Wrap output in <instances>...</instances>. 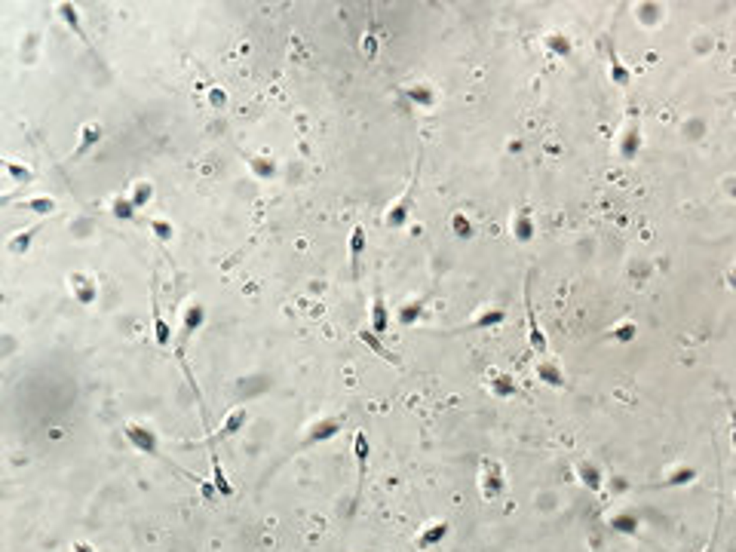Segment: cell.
Instances as JSON below:
<instances>
[{"label":"cell","mask_w":736,"mask_h":552,"mask_svg":"<svg viewBox=\"0 0 736 552\" xmlns=\"http://www.w3.org/2000/svg\"><path fill=\"white\" fill-rule=\"evenodd\" d=\"M363 49L368 52V58H374V56H378V41H374V34H365V41H363Z\"/></svg>","instance_id":"obj_38"},{"label":"cell","mask_w":736,"mask_h":552,"mask_svg":"<svg viewBox=\"0 0 736 552\" xmlns=\"http://www.w3.org/2000/svg\"><path fill=\"white\" fill-rule=\"evenodd\" d=\"M123 436L129 439V445H133L138 455L163 457V455H160V436H157L154 426H148V424H135V420H126V424H123Z\"/></svg>","instance_id":"obj_3"},{"label":"cell","mask_w":736,"mask_h":552,"mask_svg":"<svg viewBox=\"0 0 736 552\" xmlns=\"http://www.w3.org/2000/svg\"><path fill=\"white\" fill-rule=\"evenodd\" d=\"M341 430H344V417H341V414H325V417H317L313 424L304 426V436H301V442H298V451L317 448V445L328 442V439H334Z\"/></svg>","instance_id":"obj_2"},{"label":"cell","mask_w":736,"mask_h":552,"mask_svg":"<svg viewBox=\"0 0 736 552\" xmlns=\"http://www.w3.org/2000/svg\"><path fill=\"white\" fill-rule=\"evenodd\" d=\"M479 485H482V497H485V501H494V497H501V494H503L506 479H503V466H501V460H482Z\"/></svg>","instance_id":"obj_6"},{"label":"cell","mask_w":736,"mask_h":552,"mask_svg":"<svg viewBox=\"0 0 736 552\" xmlns=\"http://www.w3.org/2000/svg\"><path fill=\"white\" fill-rule=\"evenodd\" d=\"M3 169H6V179H10V184H19V187H28V184H34V172H31V166H22V163L12 160V157H6V160H3Z\"/></svg>","instance_id":"obj_26"},{"label":"cell","mask_w":736,"mask_h":552,"mask_svg":"<svg viewBox=\"0 0 736 552\" xmlns=\"http://www.w3.org/2000/svg\"><path fill=\"white\" fill-rule=\"evenodd\" d=\"M111 215H114L117 221H135L138 218V209H135V203L129 200V194H117V196H111Z\"/></svg>","instance_id":"obj_27"},{"label":"cell","mask_w":736,"mask_h":552,"mask_svg":"<svg viewBox=\"0 0 736 552\" xmlns=\"http://www.w3.org/2000/svg\"><path fill=\"white\" fill-rule=\"evenodd\" d=\"M150 328H154V344L160 347V350L172 347V325L163 317V307H160V301H157V288L150 292Z\"/></svg>","instance_id":"obj_10"},{"label":"cell","mask_w":736,"mask_h":552,"mask_svg":"<svg viewBox=\"0 0 736 552\" xmlns=\"http://www.w3.org/2000/svg\"><path fill=\"white\" fill-rule=\"evenodd\" d=\"M503 322H506V310L501 304H482L472 310V317L463 325L451 328V332H491V328L503 325Z\"/></svg>","instance_id":"obj_4"},{"label":"cell","mask_w":736,"mask_h":552,"mask_svg":"<svg viewBox=\"0 0 736 552\" xmlns=\"http://www.w3.org/2000/svg\"><path fill=\"white\" fill-rule=\"evenodd\" d=\"M641 150V123L639 117H626V123L620 126V135H617V157L623 163H632Z\"/></svg>","instance_id":"obj_5"},{"label":"cell","mask_w":736,"mask_h":552,"mask_svg":"<svg viewBox=\"0 0 736 552\" xmlns=\"http://www.w3.org/2000/svg\"><path fill=\"white\" fill-rule=\"evenodd\" d=\"M417 179H420V157H417V163H414V175H411L409 187H405V190H402V196H399V200H393V203H390V209L384 212V225H387V227L399 230V227L409 225L411 209H414V190H417Z\"/></svg>","instance_id":"obj_1"},{"label":"cell","mask_w":736,"mask_h":552,"mask_svg":"<svg viewBox=\"0 0 736 552\" xmlns=\"http://www.w3.org/2000/svg\"><path fill=\"white\" fill-rule=\"evenodd\" d=\"M209 463H212V488L218 491L221 497H233V485H230L225 463H221L218 451H215V442H209Z\"/></svg>","instance_id":"obj_19"},{"label":"cell","mask_w":736,"mask_h":552,"mask_svg":"<svg viewBox=\"0 0 736 552\" xmlns=\"http://www.w3.org/2000/svg\"><path fill=\"white\" fill-rule=\"evenodd\" d=\"M577 470H580V482L586 485L589 491H598V488H601V472H598V466H595V463H586V460H583V463L577 466Z\"/></svg>","instance_id":"obj_34"},{"label":"cell","mask_w":736,"mask_h":552,"mask_svg":"<svg viewBox=\"0 0 736 552\" xmlns=\"http://www.w3.org/2000/svg\"><path fill=\"white\" fill-rule=\"evenodd\" d=\"M98 138H102V126H98V123H87V126L80 129V144H77V157L87 154L92 144H98Z\"/></svg>","instance_id":"obj_32"},{"label":"cell","mask_w":736,"mask_h":552,"mask_svg":"<svg viewBox=\"0 0 736 552\" xmlns=\"http://www.w3.org/2000/svg\"><path fill=\"white\" fill-rule=\"evenodd\" d=\"M488 390L494 393L497 399H512V396H518V384H516V378H512V374H506V371H491V374H488Z\"/></svg>","instance_id":"obj_23"},{"label":"cell","mask_w":736,"mask_h":552,"mask_svg":"<svg viewBox=\"0 0 736 552\" xmlns=\"http://www.w3.org/2000/svg\"><path fill=\"white\" fill-rule=\"evenodd\" d=\"M543 46H547L552 56H558V58H568L571 56V41L562 34V31H549V34L543 37Z\"/></svg>","instance_id":"obj_31"},{"label":"cell","mask_w":736,"mask_h":552,"mask_svg":"<svg viewBox=\"0 0 736 552\" xmlns=\"http://www.w3.org/2000/svg\"><path fill=\"white\" fill-rule=\"evenodd\" d=\"M71 552H98V549L92 547V543H87V540H74L71 543Z\"/></svg>","instance_id":"obj_39"},{"label":"cell","mask_w":736,"mask_h":552,"mask_svg":"<svg viewBox=\"0 0 736 552\" xmlns=\"http://www.w3.org/2000/svg\"><path fill=\"white\" fill-rule=\"evenodd\" d=\"M246 424H249V409H246V405H236V409H230L225 417H221V426H218V433L212 436V442L233 439L240 430H246Z\"/></svg>","instance_id":"obj_12"},{"label":"cell","mask_w":736,"mask_h":552,"mask_svg":"<svg viewBox=\"0 0 736 552\" xmlns=\"http://www.w3.org/2000/svg\"><path fill=\"white\" fill-rule=\"evenodd\" d=\"M353 455H356V466H359V479H356V494H353V509L363 501V485H365V472H368V455H371V445H368L365 430H356L353 436Z\"/></svg>","instance_id":"obj_8"},{"label":"cell","mask_w":736,"mask_h":552,"mask_svg":"<svg viewBox=\"0 0 736 552\" xmlns=\"http://www.w3.org/2000/svg\"><path fill=\"white\" fill-rule=\"evenodd\" d=\"M608 71H610V80L617 83V87H629L632 83V71L623 65V58L617 56V46H610L608 49Z\"/></svg>","instance_id":"obj_25"},{"label":"cell","mask_w":736,"mask_h":552,"mask_svg":"<svg viewBox=\"0 0 736 552\" xmlns=\"http://www.w3.org/2000/svg\"><path fill=\"white\" fill-rule=\"evenodd\" d=\"M525 319H528V344H531V350L540 353V356H549L547 334H543L540 322H537V310L531 307V292H528V286H525Z\"/></svg>","instance_id":"obj_9"},{"label":"cell","mask_w":736,"mask_h":552,"mask_svg":"<svg viewBox=\"0 0 736 552\" xmlns=\"http://www.w3.org/2000/svg\"><path fill=\"white\" fill-rule=\"evenodd\" d=\"M347 249H350V276H353V279H359V267H363V255H365V249H368V233H365V227H363V225H356V227H353V233H350V242H347Z\"/></svg>","instance_id":"obj_16"},{"label":"cell","mask_w":736,"mask_h":552,"mask_svg":"<svg viewBox=\"0 0 736 552\" xmlns=\"http://www.w3.org/2000/svg\"><path fill=\"white\" fill-rule=\"evenodd\" d=\"M451 230H455V236H460V240H470L472 236V221L466 218L463 212H455L451 215Z\"/></svg>","instance_id":"obj_36"},{"label":"cell","mask_w":736,"mask_h":552,"mask_svg":"<svg viewBox=\"0 0 736 552\" xmlns=\"http://www.w3.org/2000/svg\"><path fill=\"white\" fill-rule=\"evenodd\" d=\"M203 325H206V307L200 304V301H190L187 307L181 310V332H179V347L184 341L190 338V334L203 332Z\"/></svg>","instance_id":"obj_11"},{"label":"cell","mask_w":736,"mask_h":552,"mask_svg":"<svg viewBox=\"0 0 736 552\" xmlns=\"http://www.w3.org/2000/svg\"><path fill=\"white\" fill-rule=\"evenodd\" d=\"M702 552H715V537H712V540L706 543V549H702Z\"/></svg>","instance_id":"obj_43"},{"label":"cell","mask_w":736,"mask_h":552,"mask_svg":"<svg viewBox=\"0 0 736 552\" xmlns=\"http://www.w3.org/2000/svg\"><path fill=\"white\" fill-rule=\"evenodd\" d=\"M534 374H537V380H543L547 387H555V390L564 387V368L558 365L555 356H540V363L534 365Z\"/></svg>","instance_id":"obj_15"},{"label":"cell","mask_w":736,"mask_h":552,"mask_svg":"<svg viewBox=\"0 0 736 552\" xmlns=\"http://www.w3.org/2000/svg\"><path fill=\"white\" fill-rule=\"evenodd\" d=\"M390 307H387L384 301V292L380 288H374V298H371V313H368V328H371L374 334H380L384 338L387 332H390Z\"/></svg>","instance_id":"obj_13"},{"label":"cell","mask_w":736,"mask_h":552,"mask_svg":"<svg viewBox=\"0 0 736 552\" xmlns=\"http://www.w3.org/2000/svg\"><path fill=\"white\" fill-rule=\"evenodd\" d=\"M209 98H212V104H225L227 102V95L221 89H212V92H209Z\"/></svg>","instance_id":"obj_40"},{"label":"cell","mask_w":736,"mask_h":552,"mask_svg":"<svg viewBox=\"0 0 736 552\" xmlns=\"http://www.w3.org/2000/svg\"><path fill=\"white\" fill-rule=\"evenodd\" d=\"M246 166H249V172H252V179H258V181H271V179H276V172H279V166H276V160L271 154H249Z\"/></svg>","instance_id":"obj_18"},{"label":"cell","mask_w":736,"mask_h":552,"mask_svg":"<svg viewBox=\"0 0 736 552\" xmlns=\"http://www.w3.org/2000/svg\"><path fill=\"white\" fill-rule=\"evenodd\" d=\"M144 227H148L160 242H166V246L175 240V225L169 218H157V215H150V218L144 221Z\"/></svg>","instance_id":"obj_29"},{"label":"cell","mask_w":736,"mask_h":552,"mask_svg":"<svg viewBox=\"0 0 736 552\" xmlns=\"http://www.w3.org/2000/svg\"><path fill=\"white\" fill-rule=\"evenodd\" d=\"M22 209L37 212V215H52L56 212V200L52 196H31V200H22Z\"/></svg>","instance_id":"obj_33"},{"label":"cell","mask_w":736,"mask_h":552,"mask_svg":"<svg viewBox=\"0 0 736 552\" xmlns=\"http://www.w3.org/2000/svg\"><path fill=\"white\" fill-rule=\"evenodd\" d=\"M610 338L620 341V344H629V341L639 338V325H635V322H620V325L610 328Z\"/></svg>","instance_id":"obj_35"},{"label":"cell","mask_w":736,"mask_h":552,"mask_svg":"<svg viewBox=\"0 0 736 552\" xmlns=\"http://www.w3.org/2000/svg\"><path fill=\"white\" fill-rule=\"evenodd\" d=\"M448 537V522H433V525H426L424 531L417 534V540H414V547L417 549H436L439 543Z\"/></svg>","instance_id":"obj_24"},{"label":"cell","mask_w":736,"mask_h":552,"mask_svg":"<svg viewBox=\"0 0 736 552\" xmlns=\"http://www.w3.org/2000/svg\"><path fill=\"white\" fill-rule=\"evenodd\" d=\"M41 227L43 225H31V227H25V230H16V233L6 240V252H10L12 258H25V255H28V249H31V242H34V236L41 233Z\"/></svg>","instance_id":"obj_20"},{"label":"cell","mask_w":736,"mask_h":552,"mask_svg":"<svg viewBox=\"0 0 736 552\" xmlns=\"http://www.w3.org/2000/svg\"><path fill=\"white\" fill-rule=\"evenodd\" d=\"M424 301L426 298L405 301L402 307H396V322H399V325H414V322L420 319V313H424Z\"/></svg>","instance_id":"obj_30"},{"label":"cell","mask_w":736,"mask_h":552,"mask_svg":"<svg viewBox=\"0 0 736 552\" xmlns=\"http://www.w3.org/2000/svg\"><path fill=\"white\" fill-rule=\"evenodd\" d=\"M610 525H614L617 531H623V534H632V531L639 528V522H635L632 516H617V518H610Z\"/></svg>","instance_id":"obj_37"},{"label":"cell","mask_w":736,"mask_h":552,"mask_svg":"<svg viewBox=\"0 0 736 552\" xmlns=\"http://www.w3.org/2000/svg\"><path fill=\"white\" fill-rule=\"evenodd\" d=\"M56 16L62 19L65 25H68V31H74V37H77V41H80V43H87V46H92V43H89L87 28H83L80 10H77L74 3H68V0H65V3H56Z\"/></svg>","instance_id":"obj_14"},{"label":"cell","mask_w":736,"mask_h":552,"mask_svg":"<svg viewBox=\"0 0 736 552\" xmlns=\"http://www.w3.org/2000/svg\"><path fill=\"white\" fill-rule=\"evenodd\" d=\"M359 341H363V344H365L368 350L374 353V356H380V359H384V363H390V365H402V359H399L396 353H393L390 347L384 344V338H380V334H374L368 325H365V328H359Z\"/></svg>","instance_id":"obj_17"},{"label":"cell","mask_w":736,"mask_h":552,"mask_svg":"<svg viewBox=\"0 0 736 552\" xmlns=\"http://www.w3.org/2000/svg\"><path fill=\"white\" fill-rule=\"evenodd\" d=\"M509 230H512V240H518V242L534 240L537 227H534V215H531V209H518V212L512 215V221H509Z\"/></svg>","instance_id":"obj_22"},{"label":"cell","mask_w":736,"mask_h":552,"mask_svg":"<svg viewBox=\"0 0 736 552\" xmlns=\"http://www.w3.org/2000/svg\"><path fill=\"white\" fill-rule=\"evenodd\" d=\"M68 288H71V295H74V301L80 307H92L98 301V282L92 279L89 273H83V271H74L68 276Z\"/></svg>","instance_id":"obj_7"},{"label":"cell","mask_w":736,"mask_h":552,"mask_svg":"<svg viewBox=\"0 0 736 552\" xmlns=\"http://www.w3.org/2000/svg\"><path fill=\"white\" fill-rule=\"evenodd\" d=\"M731 439H733V448H736V405H731Z\"/></svg>","instance_id":"obj_41"},{"label":"cell","mask_w":736,"mask_h":552,"mask_svg":"<svg viewBox=\"0 0 736 552\" xmlns=\"http://www.w3.org/2000/svg\"><path fill=\"white\" fill-rule=\"evenodd\" d=\"M405 98H409L414 108H420V111L436 108V102H439L436 89H433L430 83H409V87H405Z\"/></svg>","instance_id":"obj_21"},{"label":"cell","mask_w":736,"mask_h":552,"mask_svg":"<svg viewBox=\"0 0 736 552\" xmlns=\"http://www.w3.org/2000/svg\"><path fill=\"white\" fill-rule=\"evenodd\" d=\"M129 200L135 203V209L141 212V209H148V203L154 200V184H150L148 179H138L133 181V187H129Z\"/></svg>","instance_id":"obj_28"},{"label":"cell","mask_w":736,"mask_h":552,"mask_svg":"<svg viewBox=\"0 0 736 552\" xmlns=\"http://www.w3.org/2000/svg\"><path fill=\"white\" fill-rule=\"evenodd\" d=\"M727 286H731L733 292H736V271H731V273H727Z\"/></svg>","instance_id":"obj_42"}]
</instances>
